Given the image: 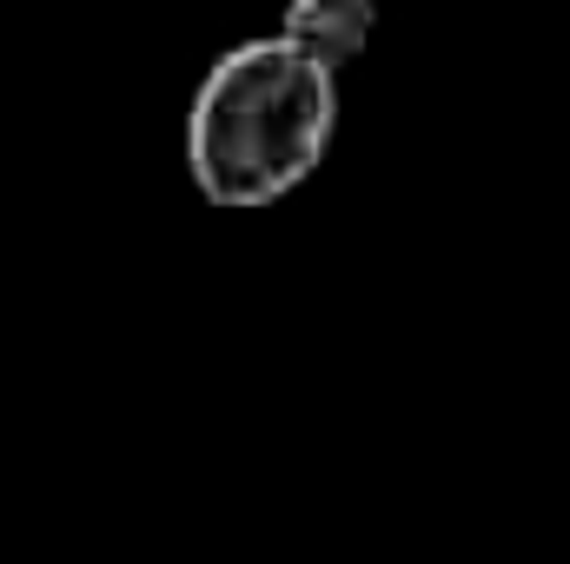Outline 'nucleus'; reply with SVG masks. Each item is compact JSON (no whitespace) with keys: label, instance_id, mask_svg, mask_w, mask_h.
Here are the masks:
<instances>
[{"label":"nucleus","instance_id":"obj_1","mask_svg":"<svg viewBox=\"0 0 570 564\" xmlns=\"http://www.w3.org/2000/svg\"><path fill=\"white\" fill-rule=\"evenodd\" d=\"M338 127V74L305 60L298 47L246 40L213 60L193 94L186 166L213 206L253 213L305 186Z\"/></svg>","mask_w":570,"mask_h":564},{"label":"nucleus","instance_id":"obj_2","mask_svg":"<svg viewBox=\"0 0 570 564\" xmlns=\"http://www.w3.org/2000/svg\"><path fill=\"white\" fill-rule=\"evenodd\" d=\"M279 40L318 60L325 74L352 67L372 40V0H285Z\"/></svg>","mask_w":570,"mask_h":564}]
</instances>
